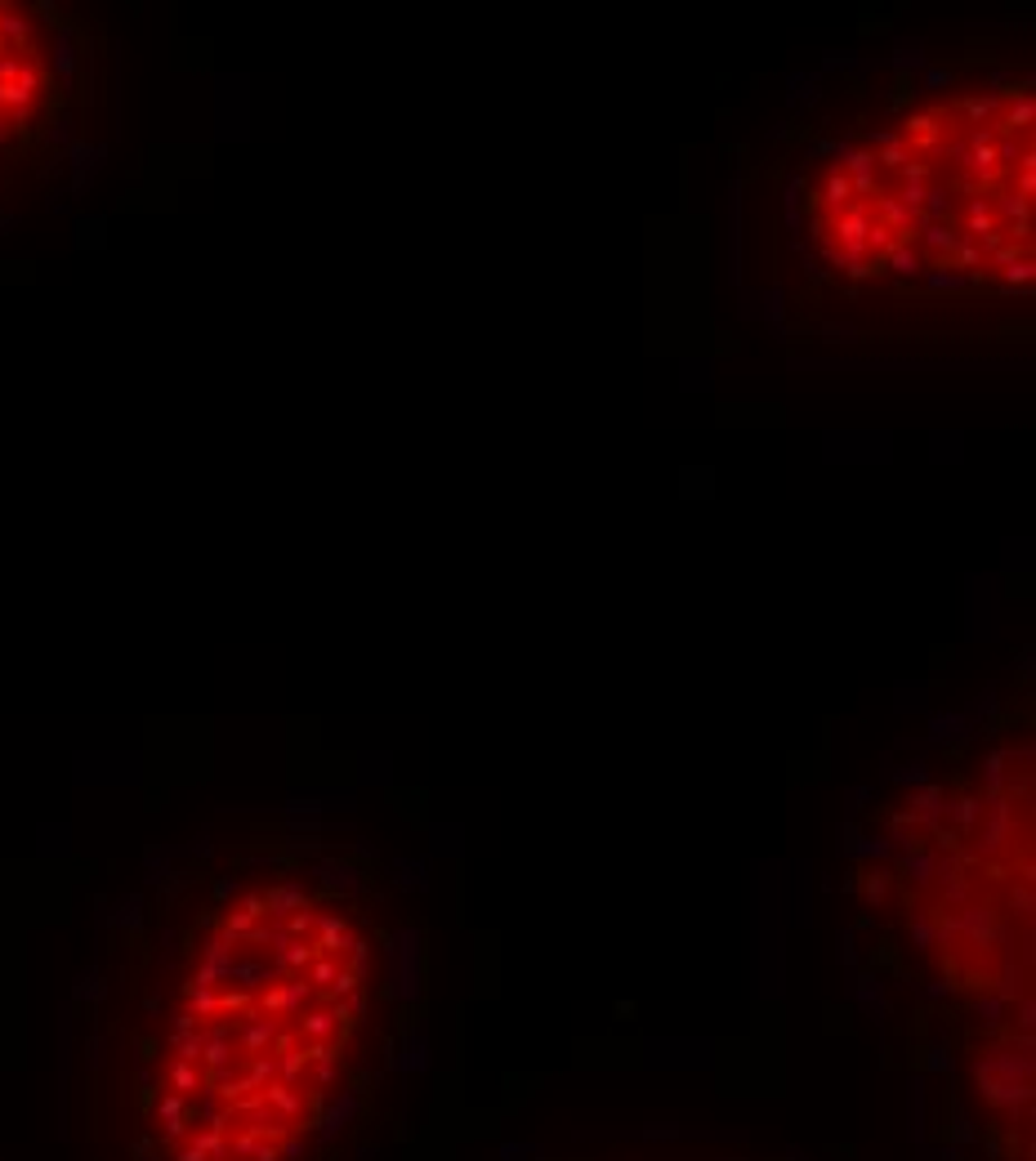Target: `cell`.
<instances>
[{
	"label": "cell",
	"instance_id": "obj_1",
	"mask_svg": "<svg viewBox=\"0 0 1036 1161\" xmlns=\"http://www.w3.org/2000/svg\"><path fill=\"white\" fill-rule=\"evenodd\" d=\"M184 947L161 1077L139 1104L170 1161H318L357 1131L411 1032L407 920L362 858L219 889Z\"/></svg>",
	"mask_w": 1036,
	"mask_h": 1161
},
{
	"label": "cell",
	"instance_id": "obj_2",
	"mask_svg": "<svg viewBox=\"0 0 1036 1161\" xmlns=\"http://www.w3.org/2000/svg\"><path fill=\"white\" fill-rule=\"evenodd\" d=\"M826 269L867 286L1028 291L1032 94L961 90L826 161L804 197Z\"/></svg>",
	"mask_w": 1036,
	"mask_h": 1161
},
{
	"label": "cell",
	"instance_id": "obj_3",
	"mask_svg": "<svg viewBox=\"0 0 1036 1161\" xmlns=\"http://www.w3.org/2000/svg\"><path fill=\"white\" fill-rule=\"evenodd\" d=\"M54 98V58L27 9L0 4V143L31 130Z\"/></svg>",
	"mask_w": 1036,
	"mask_h": 1161
}]
</instances>
